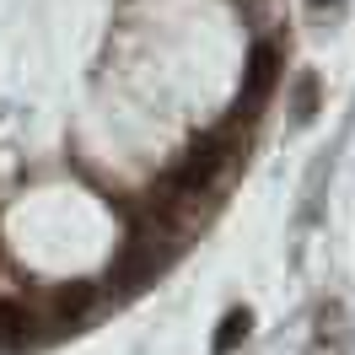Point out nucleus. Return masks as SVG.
<instances>
[{
	"instance_id": "1",
	"label": "nucleus",
	"mask_w": 355,
	"mask_h": 355,
	"mask_svg": "<svg viewBox=\"0 0 355 355\" xmlns=\"http://www.w3.org/2000/svg\"><path fill=\"white\" fill-rule=\"evenodd\" d=\"M226 162H232V135H216V140H205V146L189 151V162H183L178 178H173V189L178 194H205V189L221 178Z\"/></svg>"
},
{
	"instance_id": "2",
	"label": "nucleus",
	"mask_w": 355,
	"mask_h": 355,
	"mask_svg": "<svg viewBox=\"0 0 355 355\" xmlns=\"http://www.w3.org/2000/svg\"><path fill=\"white\" fill-rule=\"evenodd\" d=\"M275 70H280L275 44H259V49H253V65H248V97H243V108H259V103H264V92L275 87Z\"/></svg>"
},
{
	"instance_id": "3",
	"label": "nucleus",
	"mask_w": 355,
	"mask_h": 355,
	"mask_svg": "<svg viewBox=\"0 0 355 355\" xmlns=\"http://www.w3.org/2000/svg\"><path fill=\"white\" fill-rule=\"evenodd\" d=\"M27 329H33V312L17 302H0V345H22Z\"/></svg>"
},
{
	"instance_id": "4",
	"label": "nucleus",
	"mask_w": 355,
	"mask_h": 355,
	"mask_svg": "<svg viewBox=\"0 0 355 355\" xmlns=\"http://www.w3.org/2000/svg\"><path fill=\"white\" fill-rule=\"evenodd\" d=\"M248 323H253V318H248L243 307L226 312V318H221V334H216V355H226L232 345H237V339H248Z\"/></svg>"
},
{
	"instance_id": "5",
	"label": "nucleus",
	"mask_w": 355,
	"mask_h": 355,
	"mask_svg": "<svg viewBox=\"0 0 355 355\" xmlns=\"http://www.w3.org/2000/svg\"><path fill=\"white\" fill-rule=\"evenodd\" d=\"M87 302H92V291H87V286L60 291V302H54V318H60V323H65V318H81V312H87Z\"/></svg>"
},
{
	"instance_id": "6",
	"label": "nucleus",
	"mask_w": 355,
	"mask_h": 355,
	"mask_svg": "<svg viewBox=\"0 0 355 355\" xmlns=\"http://www.w3.org/2000/svg\"><path fill=\"white\" fill-rule=\"evenodd\" d=\"M312 108H318V81H302V87H296V124H307L312 119Z\"/></svg>"
},
{
	"instance_id": "7",
	"label": "nucleus",
	"mask_w": 355,
	"mask_h": 355,
	"mask_svg": "<svg viewBox=\"0 0 355 355\" xmlns=\"http://www.w3.org/2000/svg\"><path fill=\"white\" fill-rule=\"evenodd\" d=\"M312 6H318V11H323V6H339V0H312Z\"/></svg>"
}]
</instances>
